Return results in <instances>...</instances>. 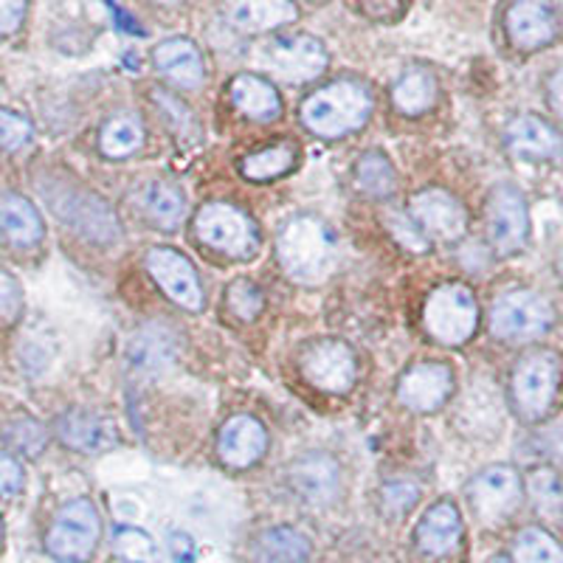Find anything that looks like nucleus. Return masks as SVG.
<instances>
[{
    "instance_id": "obj_39",
    "label": "nucleus",
    "mask_w": 563,
    "mask_h": 563,
    "mask_svg": "<svg viewBox=\"0 0 563 563\" xmlns=\"http://www.w3.org/2000/svg\"><path fill=\"white\" fill-rule=\"evenodd\" d=\"M380 499H384V510L389 512V516H406V512L417 505V499H420V487H417L415 482L406 479L389 482V485L384 487V496H380Z\"/></svg>"
},
{
    "instance_id": "obj_26",
    "label": "nucleus",
    "mask_w": 563,
    "mask_h": 563,
    "mask_svg": "<svg viewBox=\"0 0 563 563\" xmlns=\"http://www.w3.org/2000/svg\"><path fill=\"white\" fill-rule=\"evenodd\" d=\"M231 102L243 115L254 119V122H274L282 113L279 93L274 85L254 74H240L238 79H231L229 85Z\"/></svg>"
},
{
    "instance_id": "obj_27",
    "label": "nucleus",
    "mask_w": 563,
    "mask_h": 563,
    "mask_svg": "<svg viewBox=\"0 0 563 563\" xmlns=\"http://www.w3.org/2000/svg\"><path fill=\"white\" fill-rule=\"evenodd\" d=\"M256 563H310V541L294 527H274L256 538Z\"/></svg>"
},
{
    "instance_id": "obj_3",
    "label": "nucleus",
    "mask_w": 563,
    "mask_h": 563,
    "mask_svg": "<svg viewBox=\"0 0 563 563\" xmlns=\"http://www.w3.org/2000/svg\"><path fill=\"white\" fill-rule=\"evenodd\" d=\"M561 384V358L552 350H532L516 364L510 380L512 406L521 420L538 422L547 417Z\"/></svg>"
},
{
    "instance_id": "obj_8",
    "label": "nucleus",
    "mask_w": 563,
    "mask_h": 563,
    "mask_svg": "<svg viewBox=\"0 0 563 563\" xmlns=\"http://www.w3.org/2000/svg\"><path fill=\"white\" fill-rule=\"evenodd\" d=\"M487 238L499 256L519 254L530 240V211L516 186H496L487 198Z\"/></svg>"
},
{
    "instance_id": "obj_48",
    "label": "nucleus",
    "mask_w": 563,
    "mask_h": 563,
    "mask_svg": "<svg viewBox=\"0 0 563 563\" xmlns=\"http://www.w3.org/2000/svg\"><path fill=\"white\" fill-rule=\"evenodd\" d=\"M490 563H512V561H510V558H505V555H496Z\"/></svg>"
},
{
    "instance_id": "obj_46",
    "label": "nucleus",
    "mask_w": 563,
    "mask_h": 563,
    "mask_svg": "<svg viewBox=\"0 0 563 563\" xmlns=\"http://www.w3.org/2000/svg\"><path fill=\"white\" fill-rule=\"evenodd\" d=\"M555 268H558V276H561V282H563V249H561V254H558V263H555Z\"/></svg>"
},
{
    "instance_id": "obj_42",
    "label": "nucleus",
    "mask_w": 563,
    "mask_h": 563,
    "mask_svg": "<svg viewBox=\"0 0 563 563\" xmlns=\"http://www.w3.org/2000/svg\"><path fill=\"white\" fill-rule=\"evenodd\" d=\"M26 18V0H0V37L18 32Z\"/></svg>"
},
{
    "instance_id": "obj_38",
    "label": "nucleus",
    "mask_w": 563,
    "mask_h": 563,
    "mask_svg": "<svg viewBox=\"0 0 563 563\" xmlns=\"http://www.w3.org/2000/svg\"><path fill=\"white\" fill-rule=\"evenodd\" d=\"M32 122H29L26 115L0 108V150L12 153V150L26 147L29 141H32Z\"/></svg>"
},
{
    "instance_id": "obj_11",
    "label": "nucleus",
    "mask_w": 563,
    "mask_h": 563,
    "mask_svg": "<svg viewBox=\"0 0 563 563\" xmlns=\"http://www.w3.org/2000/svg\"><path fill=\"white\" fill-rule=\"evenodd\" d=\"M411 220L426 238L456 243L465 238L467 214L460 200L445 189H426L411 198Z\"/></svg>"
},
{
    "instance_id": "obj_2",
    "label": "nucleus",
    "mask_w": 563,
    "mask_h": 563,
    "mask_svg": "<svg viewBox=\"0 0 563 563\" xmlns=\"http://www.w3.org/2000/svg\"><path fill=\"white\" fill-rule=\"evenodd\" d=\"M369 110L372 99L364 85L341 79L308 97V102L301 104V122L316 135L339 139L358 130L369 119Z\"/></svg>"
},
{
    "instance_id": "obj_29",
    "label": "nucleus",
    "mask_w": 563,
    "mask_h": 563,
    "mask_svg": "<svg viewBox=\"0 0 563 563\" xmlns=\"http://www.w3.org/2000/svg\"><path fill=\"white\" fill-rule=\"evenodd\" d=\"M395 108L406 115H420L437 102V79L429 70H409L397 79L395 90H391Z\"/></svg>"
},
{
    "instance_id": "obj_5",
    "label": "nucleus",
    "mask_w": 563,
    "mask_h": 563,
    "mask_svg": "<svg viewBox=\"0 0 563 563\" xmlns=\"http://www.w3.org/2000/svg\"><path fill=\"white\" fill-rule=\"evenodd\" d=\"M99 512L93 501L74 499L57 512L52 530L45 536V550L59 563H88L99 544Z\"/></svg>"
},
{
    "instance_id": "obj_47",
    "label": "nucleus",
    "mask_w": 563,
    "mask_h": 563,
    "mask_svg": "<svg viewBox=\"0 0 563 563\" xmlns=\"http://www.w3.org/2000/svg\"><path fill=\"white\" fill-rule=\"evenodd\" d=\"M155 3H161V7H175V3H180V0H155Z\"/></svg>"
},
{
    "instance_id": "obj_49",
    "label": "nucleus",
    "mask_w": 563,
    "mask_h": 563,
    "mask_svg": "<svg viewBox=\"0 0 563 563\" xmlns=\"http://www.w3.org/2000/svg\"><path fill=\"white\" fill-rule=\"evenodd\" d=\"M0 538H3V521H0Z\"/></svg>"
},
{
    "instance_id": "obj_30",
    "label": "nucleus",
    "mask_w": 563,
    "mask_h": 563,
    "mask_svg": "<svg viewBox=\"0 0 563 563\" xmlns=\"http://www.w3.org/2000/svg\"><path fill=\"white\" fill-rule=\"evenodd\" d=\"M144 141V128L135 119L133 113L113 115L108 124L102 128V139H99V147L108 158H128L135 150L141 147Z\"/></svg>"
},
{
    "instance_id": "obj_35",
    "label": "nucleus",
    "mask_w": 563,
    "mask_h": 563,
    "mask_svg": "<svg viewBox=\"0 0 563 563\" xmlns=\"http://www.w3.org/2000/svg\"><path fill=\"white\" fill-rule=\"evenodd\" d=\"M294 150L285 147V144H276V147L263 150V153H254L243 161V175L249 180H271L279 178V175L288 173L294 167Z\"/></svg>"
},
{
    "instance_id": "obj_34",
    "label": "nucleus",
    "mask_w": 563,
    "mask_h": 563,
    "mask_svg": "<svg viewBox=\"0 0 563 563\" xmlns=\"http://www.w3.org/2000/svg\"><path fill=\"white\" fill-rule=\"evenodd\" d=\"M113 550L124 563H161V550L150 532L122 525L113 530Z\"/></svg>"
},
{
    "instance_id": "obj_36",
    "label": "nucleus",
    "mask_w": 563,
    "mask_h": 563,
    "mask_svg": "<svg viewBox=\"0 0 563 563\" xmlns=\"http://www.w3.org/2000/svg\"><path fill=\"white\" fill-rule=\"evenodd\" d=\"M3 437H7L9 445H12V449L18 451V454H23V456L43 454L45 442H48V434H45V429L40 426L37 420L12 422Z\"/></svg>"
},
{
    "instance_id": "obj_37",
    "label": "nucleus",
    "mask_w": 563,
    "mask_h": 563,
    "mask_svg": "<svg viewBox=\"0 0 563 563\" xmlns=\"http://www.w3.org/2000/svg\"><path fill=\"white\" fill-rule=\"evenodd\" d=\"M229 308H231V313L240 316V319L254 321L256 316L263 313V308H265L263 290L256 288L254 282H249V279L231 282V288H229Z\"/></svg>"
},
{
    "instance_id": "obj_7",
    "label": "nucleus",
    "mask_w": 563,
    "mask_h": 563,
    "mask_svg": "<svg viewBox=\"0 0 563 563\" xmlns=\"http://www.w3.org/2000/svg\"><path fill=\"white\" fill-rule=\"evenodd\" d=\"M260 63L285 82H310L327 68V48L310 34L276 37L260 48Z\"/></svg>"
},
{
    "instance_id": "obj_28",
    "label": "nucleus",
    "mask_w": 563,
    "mask_h": 563,
    "mask_svg": "<svg viewBox=\"0 0 563 563\" xmlns=\"http://www.w3.org/2000/svg\"><path fill=\"white\" fill-rule=\"evenodd\" d=\"M141 209L147 211L153 223L164 229H175L186 218V198L175 184L167 180H153L141 189Z\"/></svg>"
},
{
    "instance_id": "obj_40",
    "label": "nucleus",
    "mask_w": 563,
    "mask_h": 563,
    "mask_svg": "<svg viewBox=\"0 0 563 563\" xmlns=\"http://www.w3.org/2000/svg\"><path fill=\"white\" fill-rule=\"evenodd\" d=\"M23 313V288L12 274L0 271V324H14Z\"/></svg>"
},
{
    "instance_id": "obj_6",
    "label": "nucleus",
    "mask_w": 563,
    "mask_h": 563,
    "mask_svg": "<svg viewBox=\"0 0 563 563\" xmlns=\"http://www.w3.org/2000/svg\"><path fill=\"white\" fill-rule=\"evenodd\" d=\"M426 330L440 344L460 346L476 333L479 324V305L465 285H442L426 301Z\"/></svg>"
},
{
    "instance_id": "obj_14",
    "label": "nucleus",
    "mask_w": 563,
    "mask_h": 563,
    "mask_svg": "<svg viewBox=\"0 0 563 563\" xmlns=\"http://www.w3.org/2000/svg\"><path fill=\"white\" fill-rule=\"evenodd\" d=\"M505 29L519 52H538L558 37V14L547 0H516L507 9Z\"/></svg>"
},
{
    "instance_id": "obj_23",
    "label": "nucleus",
    "mask_w": 563,
    "mask_h": 563,
    "mask_svg": "<svg viewBox=\"0 0 563 563\" xmlns=\"http://www.w3.org/2000/svg\"><path fill=\"white\" fill-rule=\"evenodd\" d=\"M225 18L238 32L263 34L296 20L294 0H225Z\"/></svg>"
},
{
    "instance_id": "obj_13",
    "label": "nucleus",
    "mask_w": 563,
    "mask_h": 563,
    "mask_svg": "<svg viewBox=\"0 0 563 563\" xmlns=\"http://www.w3.org/2000/svg\"><path fill=\"white\" fill-rule=\"evenodd\" d=\"M305 378L321 391L344 395L355 384V355L344 341H319L301 358Z\"/></svg>"
},
{
    "instance_id": "obj_32",
    "label": "nucleus",
    "mask_w": 563,
    "mask_h": 563,
    "mask_svg": "<svg viewBox=\"0 0 563 563\" xmlns=\"http://www.w3.org/2000/svg\"><path fill=\"white\" fill-rule=\"evenodd\" d=\"M527 493L541 516L547 519L563 516V482L552 467H536L527 479Z\"/></svg>"
},
{
    "instance_id": "obj_41",
    "label": "nucleus",
    "mask_w": 563,
    "mask_h": 563,
    "mask_svg": "<svg viewBox=\"0 0 563 563\" xmlns=\"http://www.w3.org/2000/svg\"><path fill=\"white\" fill-rule=\"evenodd\" d=\"M23 490V467L14 456L0 454V496H18Z\"/></svg>"
},
{
    "instance_id": "obj_44",
    "label": "nucleus",
    "mask_w": 563,
    "mask_h": 563,
    "mask_svg": "<svg viewBox=\"0 0 563 563\" xmlns=\"http://www.w3.org/2000/svg\"><path fill=\"white\" fill-rule=\"evenodd\" d=\"M169 555H173L175 563L198 561V547H195L192 536H186V532H173V536H169Z\"/></svg>"
},
{
    "instance_id": "obj_18",
    "label": "nucleus",
    "mask_w": 563,
    "mask_h": 563,
    "mask_svg": "<svg viewBox=\"0 0 563 563\" xmlns=\"http://www.w3.org/2000/svg\"><path fill=\"white\" fill-rule=\"evenodd\" d=\"M454 391V375L445 364H417L397 386L400 404L411 411H437Z\"/></svg>"
},
{
    "instance_id": "obj_15",
    "label": "nucleus",
    "mask_w": 563,
    "mask_h": 563,
    "mask_svg": "<svg viewBox=\"0 0 563 563\" xmlns=\"http://www.w3.org/2000/svg\"><path fill=\"white\" fill-rule=\"evenodd\" d=\"M52 200V198H48ZM54 211L65 223H70L79 234L90 238L93 243L110 245L119 240V223H115L113 211L108 209L104 200L90 192H68L59 200H52Z\"/></svg>"
},
{
    "instance_id": "obj_10",
    "label": "nucleus",
    "mask_w": 563,
    "mask_h": 563,
    "mask_svg": "<svg viewBox=\"0 0 563 563\" xmlns=\"http://www.w3.org/2000/svg\"><path fill=\"white\" fill-rule=\"evenodd\" d=\"M195 234L209 249L229 256H251L256 251V234L243 211L229 203H209L195 218Z\"/></svg>"
},
{
    "instance_id": "obj_25",
    "label": "nucleus",
    "mask_w": 563,
    "mask_h": 563,
    "mask_svg": "<svg viewBox=\"0 0 563 563\" xmlns=\"http://www.w3.org/2000/svg\"><path fill=\"white\" fill-rule=\"evenodd\" d=\"M462 541V516L454 501H437L417 525V547L429 555H449Z\"/></svg>"
},
{
    "instance_id": "obj_45",
    "label": "nucleus",
    "mask_w": 563,
    "mask_h": 563,
    "mask_svg": "<svg viewBox=\"0 0 563 563\" xmlns=\"http://www.w3.org/2000/svg\"><path fill=\"white\" fill-rule=\"evenodd\" d=\"M547 90H550L552 110H555V113L563 119V65L550 77V85H547Z\"/></svg>"
},
{
    "instance_id": "obj_19",
    "label": "nucleus",
    "mask_w": 563,
    "mask_h": 563,
    "mask_svg": "<svg viewBox=\"0 0 563 563\" xmlns=\"http://www.w3.org/2000/svg\"><path fill=\"white\" fill-rule=\"evenodd\" d=\"M507 147L512 155L530 161H558L563 155V135L547 119L536 113H525L512 119L505 133Z\"/></svg>"
},
{
    "instance_id": "obj_20",
    "label": "nucleus",
    "mask_w": 563,
    "mask_h": 563,
    "mask_svg": "<svg viewBox=\"0 0 563 563\" xmlns=\"http://www.w3.org/2000/svg\"><path fill=\"white\" fill-rule=\"evenodd\" d=\"M220 456L231 467H249L254 465L268 449V434H265L263 422L249 415L231 417L220 431L218 440Z\"/></svg>"
},
{
    "instance_id": "obj_17",
    "label": "nucleus",
    "mask_w": 563,
    "mask_h": 563,
    "mask_svg": "<svg viewBox=\"0 0 563 563\" xmlns=\"http://www.w3.org/2000/svg\"><path fill=\"white\" fill-rule=\"evenodd\" d=\"M288 479L301 501H308V505H330V501H335L341 487L339 462L330 454L313 451V454L299 456L290 465Z\"/></svg>"
},
{
    "instance_id": "obj_21",
    "label": "nucleus",
    "mask_w": 563,
    "mask_h": 563,
    "mask_svg": "<svg viewBox=\"0 0 563 563\" xmlns=\"http://www.w3.org/2000/svg\"><path fill=\"white\" fill-rule=\"evenodd\" d=\"M153 63L155 68H158L169 82L178 85V88L195 90L203 85V77H206L203 57H200L198 45H195L192 40H186V37L164 40L161 45H155Z\"/></svg>"
},
{
    "instance_id": "obj_12",
    "label": "nucleus",
    "mask_w": 563,
    "mask_h": 563,
    "mask_svg": "<svg viewBox=\"0 0 563 563\" xmlns=\"http://www.w3.org/2000/svg\"><path fill=\"white\" fill-rule=\"evenodd\" d=\"M147 268L153 279L158 282L161 290L186 310L203 308V288H200L198 271L175 249H150L147 251Z\"/></svg>"
},
{
    "instance_id": "obj_9",
    "label": "nucleus",
    "mask_w": 563,
    "mask_h": 563,
    "mask_svg": "<svg viewBox=\"0 0 563 563\" xmlns=\"http://www.w3.org/2000/svg\"><path fill=\"white\" fill-rule=\"evenodd\" d=\"M467 496L482 521L499 525L519 510L521 499H525V485H521L516 467L490 465L474 476V482L467 485Z\"/></svg>"
},
{
    "instance_id": "obj_33",
    "label": "nucleus",
    "mask_w": 563,
    "mask_h": 563,
    "mask_svg": "<svg viewBox=\"0 0 563 563\" xmlns=\"http://www.w3.org/2000/svg\"><path fill=\"white\" fill-rule=\"evenodd\" d=\"M358 186L372 198H389L397 186V173L384 153H366L358 164Z\"/></svg>"
},
{
    "instance_id": "obj_16",
    "label": "nucleus",
    "mask_w": 563,
    "mask_h": 563,
    "mask_svg": "<svg viewBox=\"0 0 563 563\" xmlns=\"http://www.w3.org/2000/svg\"><path fill=\"white\" fill-rule=\"evenodd\" d=\"M175 355H178V344H175L173 330L158 321L139 327L124 341V364L135 375H161L173 366Z\"/></svg>"
},
{
    "instance_id": "obj_24",
    "label": "nucleus",
    "mask_w": 563,
    "mask_h": 563,
    "mask_svg": "<svg viewBox=\"0 0 563 563\" xmlns=\"http://www.w3.org/2000/svg\"><path fill=\"white\" fill-rule=\"evenodd\" d=\"M57 434L68 449L85 451V454H102L115 445L113 422L82 409L65 411L57 420Z\"/></svg>"
},
{
    "instance_id": "obj_4",
    "label": "nucleus",
    "mask_w": 563,
    "mask_h": 563,
    "mask_svg": "<svg viewBox=\"0 0 563 563\" xmlns=\"http://www.w3.org/2000/svg\"><path fill=\"white\" fill-rule=\"evenodd\" d=\"M555 310L538 290H510L493 301L490 333L501 341H536L550 333Z\"/></svg>"
},
{
    "instance_id": "obj_1",
    "label": "nucleus",
    "mask_w": 563,
    "mask_h": 563,
    "mask_svg": "<svg viewBox=\"0 0 563 563\" xmlns=\"http://www.w3.org/2000/svg\"><path fill=\"white\" fill-rule=\"evenodd\" d=\"M276 251H279L282 268L305 285L324 279L335 263L333 234L316 218L290 220L276 240Z\"/></svg>"
},
{
    "instance_id": "obj_43",
    "label": "nucleus",
    "mask_w": 563,
    "mask_h": 563,
    "mask_svg": "<svg viewBox=\"0 0 563 563\" xmlns=\"http://www.w3.org/2000/svg\"><path fill=\"white\" fill-rule=\"evenodd\" d=\"M532 445H536L538 454L544 456V460L563 462V426H552V429L541 431Z\"/></svg>"
},
{
    "instance_id": "obj_31",
    "label": "nucleus",
    "mask_w": 563,
    "mask_h": 563,
    "mask_svg": "<svg viewBox=\"0 0 563 563\" xmlns=\"http://www.w3.org/2000/svg\"><path fill=\"white\" fill-rule=\"evenodd\" d=\"M512 563H563V547L541 527H527L512 541Z\"/></svg>"
},
{
    "instance_id": "obj_22",
    "label": "nucleus",
    "mask_w": 563,
    "mask_h": 563,
    "mask_svg": "<svg viewBox=\"0 0 563 563\" xmlns=\"http://www.w3.org/2000/svg\"><path fill=\"white\" fill-rule=\"evenodd\" d=\"M45 225L32 200L23 195H0V240L12 249H34L43 240Z\"/></svg>"
}]
</instances>
